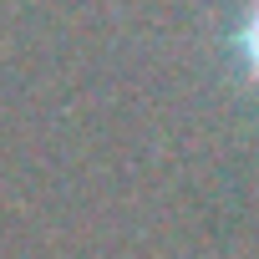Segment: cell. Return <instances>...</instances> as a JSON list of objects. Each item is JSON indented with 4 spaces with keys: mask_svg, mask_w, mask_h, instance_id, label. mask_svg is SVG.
<instances>
[{
    "mask_svg": "<svg viewBox=\"0 0 259 259\" xmlns=\"http://www.w3.org/2000/svg\"><path fill=\"white\" fill-rule=\"evenodd\" d=\"M244 41H249V46H254V66H259V16H254V21H249V31H244Z\"/></svg>",
    "mask_w": 259,
    "mask_h": 259,
    "instance_id": "cell-1",
    "label": "cell"
}]
</instances>
